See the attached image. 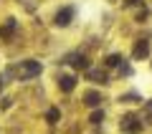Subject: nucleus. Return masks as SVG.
I'll return each mask as SVG.
<instances>
[{
  "instance_id": "3",
  "label": "nucleus",
  "mask_w": 152,
  "mask_h": 134,
  "mask_svg": "<svg viewBox=\"0 0 152 134\" xmlns=\"http://www.w3.org/2000/svg\"><path fill=\"white\" fill-rule=\"evenodd\" d=\"M58 86H61V91H74V86H76V79L74 76H61V81H58Z\"/></svg>"
},
{
  "instance_id": "5",
  "label": "nucleus",
  "mask_w": 152,
  "mask_h": 134,
  "mask_svg": "<svg viewBox=\"0 0 152 134\" xmlns=\"http://www.w3.org/2000/svg\"><path fill=\"white\" fill-rule=\"evenodd\" d=\"M41 74V63H36V61H26V79H31V76Z\"/></svg>"
},
{
  "instance_id": "1",
  "label": "nucleus",
  "mask_w": 152,
  "mask_h": 134,
  "mask_svg": "<svg viewBox=\"0 0 152 134\" xmlns=\"http://www.w3.org/2000/svg\"><path fill=\"white\" fill-rule=\"evenodd\" d=\"M71 18H74V8H64V10H58L56 13V25H69L71 23Z\"/></svg>"
},
{
  "instance_id": "12",
  "label": "nucleus",
  "mask_w": 152,
  "mask_h": 134,
  "mask_svg": "<svg viewBox=\"0 0 152 134\" xmlns=\"http://www.w3.org/2000/svg\"><path fill=\"white\" fill-rule=\"evenodd\" d=\"M147 106H150V109H152V101H147Z\"/></svg>"
},
{
  "instance_id": "4",
  "label": "nucleus",
  "mask_w": 152,
  "mask_h": 134,
  "mask_svg": "<svg viewBox=\"0 0 152 134\" xmlns=\"http://www.w3.org/2000/svg\"><path fill=\"white\" fill-rule=\"evenodd\" d=\"M147 53H150V43L147 41H140L134 46V58H147Z\"/></svg>"
},
{
  "instance_id": "2",
  "label": "nucleus",
  "mask_w": 152,
  "mask_h": 134,
  "mask_svg": "<svg viewBox=\"0 0 152 134\" xmlns=\"http://www.w3.org/2000/svg\"><path fill=\"white\" fill-rule=\"evenodd\" d=\"M122 132H127V134H137V132H142V122H137V119H124L122 122Z\"/></svg>"
},
{
  "instance_id": "6",
  "label": "nucleus",
  "mask_w": 152,
  "mask_h": 134,
  "mask_svg": "<svg viewBox=\"0 0 152 134\" xmlns=\"http://www.w3.org/2000/svg\"><path fill=\"white\" fill-rule=\"evenodd\" d=\"M84 99H86V104H89V106H99V101H102V96H99L96 91H89Z\"/></svg>"
},
{
  "instance_id": "10",
  "label": "nucleus",
  "mask_w": 152,
  "mask_h": 134,
  "mask_svg": "<svg viewBox=\"0 0 152 134\" xmlns=\"http://www.w3.org/2000/svg\"><path fill=\"white\" fill-rule=\"evenodd\" d=\"M89 122H91V124H102V122H104V111H94Z\"/></svg>"
},
{
  "instance_id": "7",
  "label": "nucleus",
  "mask_w": 152,
  "mask_h": 134,
  "mask_svg": "<svg viewBox=\"0 0 152 134\" xmlns=\"http://www.w3.org/2000/svg\"><path fill=\"white\" fill-rule=\"evenodd\" d=\"M74 66L76 68H89V58L86 56H74Z\"/></svg>"
},
{
  "instance_id": "9",
  "label": "nucleus",
  "mask_w": 152,
  "mask_h": 134,
  "mask_svg": "<svg viewBox=\"0 0 152 134\" xmlns=\"http://www.w3.org/2000/svg\"><path fill=\"white\" fill-rule=\"evenodd\" d=\"M46 119H48V124H56L61 119V111L58 109H48V114H46Z\"/></svg>"
},
{
  "instance_id": "8",
  "label": "nucleus",
  "mask_w": 152,
  "mask_h": 134,
  "mask_svg": "<svg viewBox=\"0 0 152 134\" xmlns=\"http://www.w3.org/2000/svg\"><path fill=\"white\" fill-rule=\"evenodd\" d=\"M89 79L96 81V84H104L107 81V74H102V71H89Z\"/></svg>"
},
{
  "instance_id": "11",
  "label": "nucleus",
  "mask_w": 152,
  "mask_h": 134,
  "mask_svg": "<svg viewBox=\"0 0 152 134\" xmlns=\"http://www.w3.org/2000/svg\"><path fill=\"white\" fill-rule=\"evenodd\" d=\"M119 61H122V56H117V53H112L107 58V66H119Z\"/></svg>"
}]
</instances>
